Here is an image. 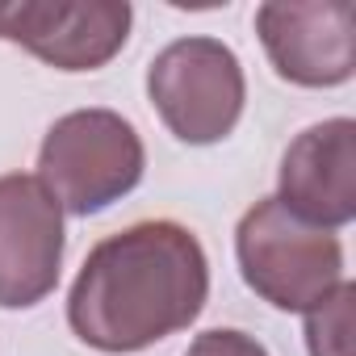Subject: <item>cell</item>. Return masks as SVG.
Returning a JSON list of instances; mask_svg holds the SVG:
<instances>
[{
  "instance_id": "obj_1",
  "label": "cell",
  "mask_w": 356,
  "mask_h": 356,
  "mask_svg": "<svg viewBox=\"0 0 356 356\" xmlns=\"http://www.w3.org/2000/svg\"><path fill=\"white\" fill-rule=\"evenodd\" d=\"M210 298V260L181 222L151 218L101 239L72 293L67 323L97 352H143L185 331Z\"/></svg>"
},
{
  "instance_id": "obj_2",
  "label": "cell",
  "mask_w": 356,
  "mask_h": 356,
  "mask_svg": "<svg viewBox=\"0 0 356 356\" xmlns=\"http://www.w3.org/2000/svg\"><path fill=\"white\" fill-rule=\"evenodd\" d=\"M147 168L138 130L113 109L63 113L38 147V181L67 214H97L122 202Z\"/></svg>"
},
{
  "instance_id": "obj_3",
  "label": "cell",
  "mask_w": 356,
  "mask_h": 356,
  "mask_svg": "<svg viewBox=\"0 0 356 356\" xmlns=\"http://www.w3.org/2000/svg\"><path fill=\"white\" fill-rule=\"evenodd\" d=\"M239 273L268 306L306 314L343 281V248L335 231L293 218L277 197L256 202L235 227Z\"/></svg>"
},
{
  "instance_id": "obj_4",
  "label": "cell",
  "mask_w": 356,
  "mask_h": 356,
  "mask_svg": "<svg viewBox=\"0 0 356 356\" xmlns=\"http://www.w3.org/2000/svg\"><path fill=\"white\" fill-rule=\"evenodd\" d=\"M147 97L163 126L189 143H222L243 113L248 84L239 55L218 38H176L147 67Z\"/></svg>"
},
{
  "instance_id": "obj_5",
  "label": "cell",
  "mask_w": 356,
  "mask_h": 356,
  "mask_svg": "<svg viewBox=\"0 0 356 356\" xmlns=\"http://www.w3.org/2000/svg\"><path fill=\"white\" fill-rule=\"evenodd\" d=\"M256 34L273 72L302 88H335L356 72L352 0H268L256 9Z\"/></svg>"
},
{
  "instance_id": "obj_6",
  "label": "cell",
  "mask_w": 356,
  "mask_h": 356,
  "mask_svg": "<svg viewBox=\"0 0 356 356\" xmlns=\"http://www.w3.org/2000/svg\"><path fill=\"white\" fill-rule=\"evenodd\" d=\"M134 9L118 0H13L0 5V38L26 47L55 72H97L130 38Z\"/></svg>"
},
{
  "instance_id": "obj_7",
  "label": "cell",
  "mask_w": 356,
  "mask_h": 356,
  "mask_svg": "<svg viewBox=\"0 0 356 356\" xmlns=\"http://www.w3.org/2000/svg\"><path fill=\"white\" fill-rule=\"evenodd\" d=\"M63 268V210L38 176H0V306H38Z\"/></svg>"
},
{
  "instance_id": "obj_8",
  "label": "cell",
  "mask_w": 356,
  "mask_h": 356,
  "mask_svg": "<svg viewBox=\"0 0 356 356\" xmlns=\"http://www.w3.org/2000/svg\"><path fill=\"white\" fill-rule=\"evenodd\" d=\"M277 202L323 231H339L356 218V122L331 118L302 130L277 172Z\"/></svg>"
},
{
  "instance_id": "obj_9",
  "label": "cell",
  "mask_w": 356,
  "mask_h": 356,
  "mask_svg": "<svg viewBox=\"0 0 356 356\" xmlns=\"http://www.w3.org/2000/svg\"><path fill=\"white\" fill-rule=\"evenodd\" d=\"M352 306H356V285L339 281L314 310H306L310 356H352Z\"/></svg>"
},
{
  "instance_id": "obj_10",
  "label": "cell",
  "mask_w": 356,
  "mask_h": 356,
  "mask_svg": "<svg viewBox=\"0 0 356 356\" xmlns=\"http://www.w3.org/2000/svg\"><path fill=\"white\" fill-rule=\"evenodd\" d=\"M185 356H268V348L243 331H231V327H214V331H202Z\"/></svg>"
}]
</instances>
